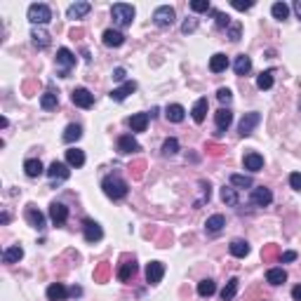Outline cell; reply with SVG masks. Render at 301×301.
I'll list each match as a JSON object with an SVG mask.
<instances>
[{
  "mask_svg": "<svg viewBox=\"0 0 301 301\" xmlns=\"http://www.w3.org/2000/svg\"><path fill=\"white\" fill-rule=\"evenodd\" d=\"M174 19H177V12H174V7H169V5H160V7L153 12V21H155V26H160V28H169L174 24Z\"/></svg>",
  "mask_w": 301,
  "mask_h": 301,
  "instance_id": "obj_5",
  "label": "cell"
},
{
  "mask_svg": "<svg viewBox=\"0 0 301 301\" xmlns=\"http://www.w3.org/2000/svg\"><path fill=\"white\" fill-rule=\"evenodd\" d=\"M82 233H85V240H87V242H99V240L104 238L101 226H99L97 222H92V219H85V222H82Z\"/></svg>",
  "mask_w": 301,
  "mask_h": 301,
  "instance_id": "obj_12",
  "label": "cell"
},
{
  "mask_svg": "<svg viewBox=\"0 0 301 301\" xmlns=\"http://www.w3.org/2000/svg\"><path fill=\"white\" fill-rule=\"evenodd\" d=\"M89 9H92V5L82 0V2H73L66 14H69V19H82L85 14H89Z\"/></svg>",
  "mask_w": 301,
  "mask_h": 301,
  "instance_id": "obj_29",
  "label": "cell"
},
{
  "mask_svg": "<svg viewBox=\"0 0 301 301\" xmlns=\"http://www.w3.org/2000/svg\"><path fill=\"white\" fill-rule=\"evenodd\" d=\"M226 31H228V40H233V43H238L240 36H242V26H240V21H233Z\"/></svg>",
  "mask_w": 301,
  "mask_h": 301,
  "instance_id": "obj_48",
  "label": "cell"
},
{
  "mask_svg": "<svg viewBox=\"0 0 301 301\" xmlns=\"http://www.w3.org/2000/svg\"><path fill=\"white\" fill-rule=\"evenodd\" d=\"M214 123H217V130L219 132H226L233 123V113H230L228 108H219L217 113H214Z\"/></svg>",
  "mask_w": 301,
  "mask_h": 301,
  "instance_id": "obj_18",
  "label": "cell"
},
{
  "mask_svg": "<svg viewBox=\"0 0 301 301\" xmlns=\"http://www.w3.org/2000/svg\"><path fill=\"white\" fill-rule=\"evenodd\" d=\"M144 169H146V160H134L130 165V172H132L134 179H142L144 177Z\"/></svg>",
  "mask_w": 301,
  "mask_h": 301,
  "instance_id": "obj_47",
  "label": "cell"
},
{
  "mask_svg": "<svg viewBox=\"0 0 301 301\" xmlns=\"http://www.w3.org/2000/svg\"><path fill=\"white\" fill-rule=\"evenodd\" d=\"M238 278H228V283L224 285V290H222V299L224 301H233L235 299V294H238Z\"/></svg>",
  "mask_w": 301,
  "mask_h": 301,
  "instance_id": "obj_35",
  "label": "cell"
},
{
  "mask_svg": "<svg viewBox=\"0 0 301 301\" xmlns=\"http://www.w3.org/2000/svg\"><path fill=\"white\" fill-rule=\"evenodd\" d=\"M292 299L294 301H301V285H297V287L292 290Z\"/></svg>",
  "mask_w": 301,
  "mask_h": 301,
  "instance_id": "obj_58",
  "label": "cell"
},
{
  "mask_svg": "<svg viewBox=\"0 0 301 301\" xmlns=\"http://www.w3.org/2000/svg\"><path fill=\"white\" fill-rule=\"evenodd\" d=\"M149 120H150L149 113H134L132 118L127 120V125L132 127V132H146V127H149Z\"/></svg>",
  "mask_w": 301,
  "mask_h": 301,
  "instance_id": "obj_20",
  "label": "cell"
},
{
  "mask_svg": "<svg viewBox=\"0 0 301 301\" xmlns=\"http://www.w3.org/2000/svg\"><path fill=\"white\" fill-rule=\"evenodd\" d=\"M294 12H297V17L301 19V0H297V2H294Z\"/></svg>",
  "mask_w": 301,
  "mask_h": 301,
  "instance_id": "obj_60",
  "label": "cell"
},
{
  "mask_svg": "<svg viewBox=\"0 0 301 301\" xmlns=\"http://www.w3.org/2000/svg\"><path fill=\"white\" fill-rule=\"evenodd\" d=\"M47 177H50V181H52V186H57V184H62V181H66V179L71 177V169H69V165H64V162H57V160H54L52 165L47 167Z\"/></svg>",
  "mask_w": 301,
  "mask_h": 301,
  "instance_id": "obj_6",
  "label": "cell"
},
{
  "mask_svg": "<svg viewBox=\"0 0 301 301\" xmlns=\"http://www.w3.org/2000/svg\"><path fill=\"white\" fill-rule=\"evenodd\" d=\"M69 297H71V292H69L62 283H52L47 287V299L50 301H66Z\"/></svg>",
  "mask_w": 301,
  "mask_h": 301,
  "instance_id": "obj_17",
  "label": "cell"
},
{
  "mask_svg": "<svg viewBox=\"0 0 301 301\" xmlns=\"http://www.w3.org/2000/svg\"><path fill=\"white\" fill-rule=\"evenodd\" d=\"M261 123V115L254 111V113H245V118L240 120V125H238V132H240V137H249V134L254 132V127Z\"/></svg>",
  "mask_w": 301,
  "mask_h": 301,
  "instance_id": "obj_10",
  "label": "cell"
},
{
  "mask_svg": "<svg viewBox=\"0 0 301 301\" xmlns=\"http://www.w3.org/2000/svg\"><path fill=\"white\" fill-rule=\"evenodd\" d=\"M125 75H127V73H125V69H123V66H118V69H115V71H113V80H118V82H123V80H125Z\"/></svg>",
  "mask_w": 301,
  "mask_h": 301,
  "instance_id": "obj_55",
  "label": "cell"
},
{
  "mask_svg": "<svg viewBox=\"0 0 301 301\" xmlns=\"http://www.w3.org/2000/svg\"><path fill=\"white\" fill-rule=\"evenodd\" d=\"M294 259H297V252H283L280 261H283V264H290V261H294Z\"/></svg>",
  "mask_w": 301,
  "mask_h": 301,
  "instance_id": "obj_56",
  "label": "cell"
},
{
  "mask_svg": "<svg viewBox=\"0 0 301 301\" xmlns=\"http://www.w3.org/2000/svg\"><path fill=\"white\" fill-rule=\"evenodd\" d=\"M101 188H104V193L111 198V200H123L125 195L130 193V186H127V181L120 179L118 174H111L101 181Z\"/></svg>",
  "mask_w": 301,
  "mask_h": 301,
  "instance_id": "obj_1",
  "label": "cell"
},
{
  "mask_svg": "<svg viewBox=\"0 0 301 301\" xmlns=\"http://www.w3.org/2000/svg\"><path fill=\"white\" fill-rule=\"evenodd\" d=\"M137 271H139V264L134 259H125L123 264H120V268H118V280L120 283H130L137 275Z\"/></svg>",
  "mask_w": 301,
  "mask_h": 301,
  "instance_id": "obj_11",
  "label": "cell"
},
{
  "mask_svg": "<svg viewBox=\"0 0 301 301\" xmlns=\"http://www.w3.org/2000/svg\"><path fill=\"white\" fill-rule=\"evenodd\" d=\"M50 219H52L54 226H64L69 219V207L64 203H52L50 205Z\"/></svg>",
  "mask_w": 301,
  "mask_h": 301,
  "instance_id": "obj_15",
  "label": "cell"
},
{
  "mask_svg": "<svg viewBox=\"0 0 301 301\" xmlns=\"http://www.w3.org/2000/svg\"><path fill=\"white\" fill-rule=\"evenodd\" d=\"M228 249H230V254H233V257H238V259H245V257L249 254L247 240H240V238L233 240V242L228 245Z\"/></svg>",
  "mask_w": 301,
  "mask_h": 301,
  "instance_id": "obj_28",
  "label": "cell"
},
{
  "mask_svg": "<svg viewBox=\"0 0 301 301\" xmlns=\"http://www.w3.org/2000/svg\"><path fill=\"white\" fill-rule=\"evenodd\" d=\"M283 257V252H280V247L278 245H264V249H261V259H264L266 264H271V261H275V259Z\"/></svg>",
  "mask_w": 301,
  "mask_h": 301,
  "instance_id": "obj_39",
  "label": "cell"
},
{
  "mask_svg": "<svg viewBox=\"0 0 301 301\" xmlns=\"http://www.w3.org/2000/svg\"><path fill=\"white\" fill-rule=\"evenodd\" d=\"M137 150H142V146H139V142L134 139L132 134L118 137V153H120V155H132Z\"/></svg>",
  "mask_w": 301,
  "mask_h": 301,
  "instance_id": "obj_8",
  "label": "cell"
},
{
  "mask_svg": "<svg viewBox=\"0 0 301 301\" xmlns=\"http://www.w3.org/2000/svg\"><path fill=\"white\" fill-rule=\"evenodd\" d=\"M271 14H273L278 21H285V19L290 17V5H285V2H275L273 7H271Z\"/></svg>",
  "mask_w": 301,
  "mask_h": 301,
  "instance_id": "obj_41",
  "label": "cell"
},
{
  "mask_svg": "<svg viewBox=\"0 0 301 301\" xmlns=\"http://www.w3.org/2000/svg\"><path fill=\"white\" fill-rule=\"evenodd\" d=\"M24 217H26V222L31 224L36 230H43L45 228V214L38 210L36 205H28L26 212H24Z\"/></svg>",
  "mask_w": 301,
  "mask_h": 301,
  "instance_id": "obj_16",
  "label": "cell"
},
{
  "mask_svg": "<svg viewBox=\"0 0 301 301\" xmlns=\"http://www.w3.org/2000/svg\"><path fill=\"white\" fill-rule=\"evenodd\" d=\"M191 9L193 12H207L210 9V0H193L191 2Z\"/></svg>",
  "mask_w": 301,
  "mask_h": 301,
  "instance_id": "obj_52",
  "label": "cell"
},
{
  "mask_svg": "<svg viewBox=\"0 0 301 301\" xmlns=\"http://www.w3.org/2000/svg\"><path fill=\"white\" fill-rule=\"evenodd\" d=\"M21 257H24V247L21 245H12V247H7L2 252V264H17V261H21Z\"/></svg>",
  "mask_w": 301,
  "mask_h": 301,
  "instance_id": "obj_25",
  "label": "cell"
},
{
  "mask_svg": "<svg viewBox=\"0 0 301 301\" xmlns=\"http://www.w3.org/2000/svg\"><path fill=\"white\" fill-rule=\"evenodd\" d=\"M179 153V142L174 139V137H169V139H165V144H162V155H177Z\"/></svg>",
  "mask_w": 301,
  "mask_h": 301,
  "instance_id": "obj_44",
  "label": "cell"
},
{
  "mask_svg": "<svg viewBox=\"0 0 301 301\" xmlns=\"http://www.w3.org/2000/svg\"><path fill=\"white\" fill-rule=\"evenodd\" d=\"M205 150H207V153H212V155H222L226 149L219 146V144H214V142H207V144H205Z\"/></svg>",
  "mask_w": 301,
  "mask_h": 301,
  "instance_id": "obj_53",
  "label": "cell"
},
{
  "mask_svg": "<svg viewBox=\"0 0 301 301\" xmlns=\"http://www.w3.org/2000/svg\"><path fill=\"white\" fill-rule=\"evenodd\" d=\"M200 193L203 195H200V200L195 203V210H198L203 203H210V198H212V191H210V184H207V181H200Z\"/></svg>",
  "mask_w": 301,
  "mask_h": 301,
  "instance_id": "obj_46",
  "label": "cell"
},
{
  "mask_svg": "<svg viewBox=\"0 0 301 301\" xmlns=\"http://www.w3.org/2000/svg\"><path fill=\"white\" fill-rule=\"evenodd\" d=\"M132 92H137V82H134V80H125L120 87L111 89V94H108V97L113 99V101H118V104H120V101H125V99L130 97Z\"/></svg>",
  "mask_w": 301,
  "mask_h": 301,
  "instance_id": "obj_13",
  "label": "cell"
},
{
  "mask_svg": "<svg viewBox=\"0 0 301 301\" xmlns=\"http://www.w3.org/2000/svg\"><path fill=\"white\" fill-rule=\"evenodd\" d=\"M257 87L259 89H271V87H273V71H271V69H268V71H264L257 78Z\"/></svg>",
  "mask_w": 301,
  "mask_h": 301,
  "instance_id": "obj_43",
  "label": "cell"
},
{
  "mask_svg": "<svg viewBox=\"0 0 301 301\" xmlns=\"http://www.w3.org/2000/svg\"><path fill=\"white\" fill-rule=\"evenodd\" d=\"M101 43L106 45V47H120L125 43V36L120 31H115V28H106L104 36H101Z\"/></svg>",
  "mask_w": 301,
  "mask_h": 301,
  "instance_id": "obj_19",
  "label": "cell"
},
{
  "mask_svg": "<svg viewBox=\"0 0 301 301\" xmlns=\"http://www.w3.org/2000/svg\"><path fill=\"white\" fill-rule=\"evenodd\" d=\"M31 38H33V45H36L38 50H45V47H50V33L45 31L43 26H36L31 31Z\"/></svg>",
  "mask_w": 301,
  "mask_h": 301,
  "instance_id": "obj_23",
  "label": "cell"
},
{
  "mask_svg": "<svg viewBox=\"0 0 301 301\" xmlns=\"http://www.w3.org/2000/svg\"><path fill=\"white\" fill-rule=\"evenodd\" d=\"M71 101L75 104L78 108H92L94 106V94L85 87H75L71 92Z\"/></svg>",
  "mask_w": 301,
  "mask_h": 301,
  "instance_id": "obj_7",
  "label": "cell"
},
{
  "mask_svg": "<svg viewBox=\"0 0 301 301\" xmlns=\"http://www.w3.org/2000/svg\"><path fill=\"white\" fill-rule=\"evenodd\" d=\"M134 7L132 5H127V2H115L113 7H111V17H113V21L118 24L120 28H125V26H130L134 21Z\"/></svg>",
  "mask_w": 301,
  "mask_h": 301,
  "instance_id": "obj_3",
  "label": "cell"
},
{
  "mask_svg": "<svg viewBox=\"0 0 301 301\" xmlns=\"http://www.w3.org/2000/svg\"><path fill=\"white\" fill-rule=\"evenodd\" d=\"M224 226H226V219H224V214H212V217L205 222V228H207V233H219Z\"/></svg>",
  "mask_w": 301,
  "mask_h": 301,
  "instance_id": "obj_33",
  "label": "cell"
},
{
  "mask_svg": "<svg viewBox=\"0 0 301 301\" xmlns=\"http://www.w3.org/2000/svg\"><path fill=\"white\" fill-rule=\"evenodd\" d=\"M222 200L228 207H238L240 203V198H238V188H233V186H224L222 188Z\"/></svg>",
  "mask_w": 301,
  "mask_h": 301,
  "instance_id": "obj_36",
  "label": "cell"
},
{
  "mask_svg": "<svg viewBox=\"0 0 301 301\" xmlns=\"http://www.w3.org/2000/svg\"><path fill=\"white\" fill-rule=\"evenodd\" d=\"M162 275H165V264L162 261H150L146 266V283L149 285H158L162 280Z\"/></svg>",
  "mask_w": 301,
  "mask_h": 301,
  "instance_id": "obj_14",
  "label": "cell"
},
{
  "mask_svg": "<svg viewBox=\"0 0 301 301\" xmlns=\"http://www.w3.org/2000/svg\"><path fill=\"white\" fill-rule=\"evenodd\" d=\"M249 200L252 205H257V207H268V205L273 203V193H271V188H252V193H249Z\"/></svg>",
  "mask_w": 301,
  "mask_h": 301,
  "instance_id": "obj_9",
  "label": "cell"
},
{
  "mask_svg": "<svg viewBox=\"0 0 301 301\" xmlns=\"http://www.w3.org/2000/svg\"><path fill=\"white\" fill-rule=\"evenodd\" d=\"M57 66H59V78H69L71 69L75 66V54L66 47H59L57 50Z\"/></svg>",
  "mask_w": 301,
  "mask_h": 301,
  "instance_id": "obj_4",
  "label": "cell"
},
{
  "mask_svg": "<svg viewBox=\"0 0 301 301\" xmlns=\"http://www.w3.org/2000/svg\"><path fill=\"white\" fill-rule=\"evenodd\" d=\"M165 115H167L169 123H181L184 118H186V108L181 106V104H169L165 108Z\"/></svg>",
  "mask_w": 301,
  "mask_h": 301,
  "instance_id": "obj_26",
  "label": "cell"
},
{
  "mask_svg": "<svg viewBox=\"0 0 301 301\" xmlns=\"http://www.w3.org/2000/svg\"><path fill=\"white\" fill-rule=\"evenodd\" d=\"M242 165H245V169H249V172H259V169L264 167V158L259 155V153H245V158H242Z\"/></svg>",
  "mask_w": 301,
  "mask_h": 301,
  "instance_id": "obj_24",
  "label": "cell"
},
{
  "mask_svg": "<svg viewBox=\"0 0 301 301\" xmlns=\"http://www.w3.org/2000/svg\"><path fill=\"white\" fill-rule=\"evenodd\" d=\"M217 99L222 101V104H230V99H233V92L228 87H219L217 89Z\"/></svg>",
  "mask_w": 301,
  "mask_h": 301,
  "instance_id": "obj_49",
  "label": "cell"
},
{
  "mask_svg": "<svg viewBox=\"0 0 301 301\" xmlns=\"http://www.w3.org/2000/svg\"><path fill=\"white\" fill-rule=\"evenodd\" d=\"M195 28H198V19L195 17H188L184 24H181V33H193Z\"/></svg>",
  "mask_w": 301,
  "mask_h": 301,
  "instance_id": "obj_50",
  "label": "cell"
},
{
  "mask_svg": "<svg viewBox=\"0 0 301 301\" xmlns=\"http://www.w3.org/2000/svg\"><path fill=\"white\" fill-rule=\"evenodd\" d=\"M24 172H26V177H31V179H36V177H40L45 172V167H43V162L38 158H28L26 162H24Z\"/></svg>",
  "mask_w": 301,
  "mask_h": 301,
  "instance_id": "obj_27",
  "label": "cell"
},
{
  "mask_svg": "<svg viewBox=\"0 0 301 301\" xmlns=\"http://www.w3.org/2000/svg\"><path fill=\"white\" fill-rule=\"evenodd\" d=\"M108 278H111V264L108 261H101L94 268V283H108Z\"/></svg>",
  "mask_w": 301,
  "mask_h": 301,
  "instance_id": "obj_38",
  "label": "cell"
},
{
  "mask_svg": "<svg viewBox=\"0 0 301 301\" xmlns=\"http://www.w3.org/2000/svg\"><path fill=\"white\" fill-rule=\"evenodd\" d=\"M212 14H214V19H217V28H228L233 21H230V17L228 14H224L222 9H212Z\"/></svg>",
  "mask_w": 301,
  "mask_h": 301,
  "instance_id": "obj_45",
  "label": "cell"
},
{
  "mask_svg": "<svg viewBox=\"0 0 301 301\" xmlns=\"http://www.w3.org/2000/svg\"><path fill=\"white\" fill-rule=\"evenodd\" d=\"M66 165L69 167H82L85 165V153L80 149H69L66 150Z\"/></svg>",
  "mask_w": 301,
  "mask_h": 301,
  "instance_id": "obj_31",
  "label": "cell"
},
{
  "mask_svg": "<svg viewBox=\"0 0 301 301\" xmlns=\"http://www.w3.org/2000/svg\"><path fill=\"white\" fill-rule=\"evenodd\" d=\"M28 21H31L33 26H45V24H50V21H52V9H50V5H45V2H33V5L28 7Z\"/></svg>",
  "mask_w": 301,
  "mask_h": 301,
  "instance_id": "obj_2",
  "label": "cell"
},
{
  "mask_svg": "<svg viewBox=\"0 0 301 301\" xmlns=\"http://www.w3.org/2000/svg\"><path fill=\"white\" fill-rule=\"evenodd\" d=\"M69 292H71V297H80V294H82V290H80V287H75V285H73L71 290H69Z\"/></svg>",
  "mask_w": 301,
  "mask_h": 301,
  "instance_id": "obj_59",
  "label": "cell"
},
{
  "mask_svg": "<svg viewBox=\"0 0 301 301\" xmlns=\"http://www.w3.org/2000/svg\"><path fill=\"white\" fill-rule=\"evenodd\" d=\"M40 106L45 111H54V108L59 106V94L54 92V89H47L45 94H40Z\"/></svg>",
  "mask_w": 301,
  "mask_h": 301,
  "instance_id": "obj_30",
  "label": "cell"
},
{
  "mask_svg": "<svg viewBox=\"0 0 301 301\" xmlns=\"http://www.w3.org/2000/svg\"><path fill=\"white\" fill-rule=\"evenodd\" d=\"M82 36H85V31H82V28H73V31H71L73 40H78V38H82Z\"/></svg>",
  "mask_w": 301,
  "mask_h": 301,
  "instance_id": "obj_57",
  "label": "cell"
},
{
  "mask_svg": "<svg viewBox=\"0 0 301 301\" xmlns=\"http://www.w3.org/2000/svg\"><path fill=\"white\" fill-rule=\"evenodd\" d=\"M80 137H82V127L80 125H75V123H71L66 130H64V134H62V139L66 144H73V142H78Z\"/></svg>",
  "mask_w": 301,
  "mask_h": 301,
  "instance_id": "obj_34",
  "label": "cell"
},
{
  "mask_svg": "<svg viewBox=\"0 0 301 301\" xmlns=\"http://www.w3.org/2000/svg\"><path fill=\"white\" fill-rule=\"evenodd\" d=\"M233 71H235V75H247L252 71V59L247 54H238L235 62H233Z\"/></svg>",
  "mask_w": 301,
  "mask_h": 301,
  "instance_id": "obj_22",
  "label": "cell"
},
{
  "mask_svg": "<svg viewBox=\"0 0 301 301\" xmlns=\"http://www.w3.org/2000/svg\"><path fill=\"white\" fill-rule=\"evenodd\" d=\"M230 186L233 188H252V177H245V174H230Z\"/></svg>",
  "mask_w": 301,
  "mask_h": 301,
  "instance_id": "obj_42",
  "label": "cell"
},
{
  "mask_svg": "<svg viewBox=\"0 0 301 301\" xmlns=\"http://www.w3.org/2000/svg\"><path fill=\"white\" fill-rule=\"evenodd\" d=\"M230 5H233L235 9H240V12H245V9H252V7H254V0H233Z\"/></svg>",
  "mask_w": 301,
  "mask_h": 301,
  "instance_id": "obj_51",
  "label": "cell"
},
{
  "mask_svg": "<svg viewBox=\"0 0 301 301\" xmlns=\"http://www.w3.org/2000/svg\"><path fill=\"white\" fill-rule=\"evenodd\" d=\"M214 292H217V283H214V280L207 278V280H200V283H198V294H200V297H212Z\"/></svg>",
  "mask_w": 301,
  "mask_h": 301,
  "instance_id": "obj_40",
  "label": "cell"
},
{
  "mask_svg": "<svg viewBox=\"0 0 301 301\" xmlns=\"http://www.w3.org/2000/svg\"><path fill=\"white\" fill-rule=\"evenodd\" d=\"M0 222H2V224H9V214L2 212V214H0Z\"/></svg>",
  "mask_w": 301,
  "mask_h": 301,
  "instance_id": "obj_61",
  "label": "cell"
},
{
  "mask_svg": "<svg viewBox=\"0 0 301 301\" xmlns=\"http://www.w3.org/2000/svg\"><path fill=\"white\" fill-rule=\"evenodd\" d=\"M7 125H9V120H7V118H0V127H2V130H5Z\"/></svg>",
  "mask_w": 301,
  "mask_h": 301,
  "instance_id": "obj_62",
  "label": "cell"
},
{
  "mask_svg": "<svg viewBox=\"0 0 301 301\" xmlns=\"http://www.w3.org/2000/svg\"><path fill=\"white\" fill-rule=\"evenodd\" d=\"M290 186H292L294 191H301V174H299V172L290 174Z\"/></svg>",
  "mask_w": 301,
  "mask_h": 301,
  "instance_id": "obj_54",
  "label": "cell"
},
{
  "mask_svg": "<svg viewBox=\"0 0 301 301\" xmlns=\"http://www.w3.org/2000/svg\"><path fill=\"white\" fill-rule=\"evenodd\" d=\"M228 69V57L226 54H222V52H217L210 59V71L212 73H222V71H226Z\"/></svg>",
  "mask_w": 301,
  "mask_h": 301,
  "instance_id": "obj_32",
  "label": "cell"
},
{
  "mask_svg": "<svg viewBox=\"0 0 301 301\" xmlns=\"http://www.w3.org/2000/svg\"><path fill=\"white\" fill-rule=\"evenodd\" d=\"M207 108H210V101H207V97H200L198 101H195L193 108H191V115H193L195 123H203L205 115H207Z\"/></svg>",
  "mask_w": 301,
  "mask_h": 301,
  "instance_id": "obj_21",
  "label": "cell"
},
{
  "mask_svg": "<svg viewBox=\"0 0 301 301\" xmlns=\"http://www.w3.org/2000/svg\"><path fill=\"white\" fill-rule=\"evenodd\" d=\"M285 280H287V273H285L283 268H268V273H266V283H271V285H283Z\"/></svg>",
  "mask_w": 301,
  "mask_h": 301,
  "instance_id": "obj_37",
  "label": "cell"
}]
</instances>
